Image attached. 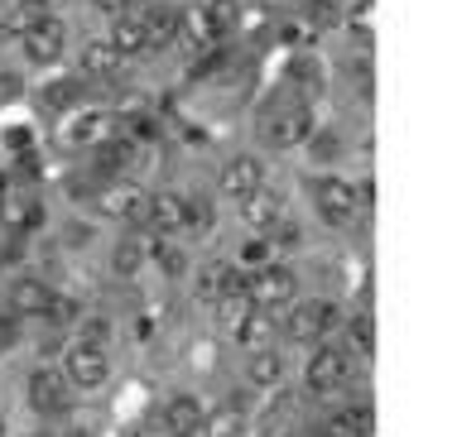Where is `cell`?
Listing matches in <instances>:
<instances>
[{
	"label": "cell",
	"mask_w": 457,
	"mask_h": 437,
	"mask_svg": "<svg viewBox=\"0 0 457 437\" xmlns=\"http://www.w3.org/2000/svg\"><path fill=\"white\" fill-rule=\"evenodd\" d=\"M111 44H116L120 58L145 54V48H150V39H145V20L130 15V10H120V15H116V29H111Z\"/></svg>",
	"instance_id": "17"
},
{
	"label": "cell",
	"mask_w": 457,
	"mask_h": 437,
	"mask_svg": "<svg viewBox=\"0 0 457 437\" xmlns=\"http://www.w3.org/2000/svg\"><path fill=\"white\" fill-rule=\"evenodd\" d=\"M29 404L39 408V414H63L68 408V375H58V370H34L29 375Z\"/></svg>",
	"instance_id": "10"
},
{
	"label": "cell",
	"mask_w": 457,
	"mask_h": 437,
	"mask_svg": "<svg viewBox=\"0 0 457 437\" xmlns=\"http://www.w3.org/2000/svg\"><path fill=\"white\" fill-rule=\"evenodd\" d=\"M265 183V164L255 154H237L221 164V193L231 197V202H241L245 193H255V187Z\"/></svg>",
	"instance_id": "9"
},
{
	"label": "cell",
	"mask_w": 457,
	"mask_h": 437,
	"mask_svg": "<svg viewBox=\"0 0 457 437\" xmlns=\"http://www.w3.org/2000/svg\"><path fill=\"white\" fill-rule=\"evenodd\" d=\"M313 202L318 211H323V221H332V227H352L356 221V187L347 178H332V173H323V178H313Z\"/></svg>",
	"instance_id": "3"
},
{
	"label": "cell",
	"mask_w": 457,
	"mask_h": 437,
	"mask_svg": "<svg viewBox=\"0 0 457 437\" xmlns=\"http://www.w3.org/2000/svg\"><path fill=\"white\" fill-rule=\"evenodd\" d=\"M337 149H342L337 135H318V140H313V154L318 159H337Z\"/></svg>",
	"instance_id": "35"
},
{
	"label": "cell",
	"mask_w": 457,
	"mask_h": 437,
	"mask_svg": "<svg viewBox=\"0 0 457 437\" xmlns=\"http://www.w3.org/2000/svg\"><path fill=\"white\" fill-rule=\"evenodd\" d=\"M265 255H270V245H265V241H251L241 260H245V265H265Z\"/></svg>",
	"instance_id": "36"
},
{
	"label": "cell",
	"mask_w": 457,
	"mask_h": 437,
	"mask_svg": "<svg viewBox=\"0 0 457 437\" xmlns=\"http://www.w3.org/2000/svg\"><path fill=\"white\" fill-rule=\"evenodd\" d=\"M48 298H54V289H48L44 279H15V289H10V308H15L20 317H39V312L48 308Z\"/></svg>",
	"instance_id": "18"
},
{
	"label": "cell",
	"mask_w": 457,
	"mask_h": 437,
	"mask_svg": "<svg viewBox=\"0 0 457 437\" xmlns=\"http://www.w3.org/2000/svg\"><path fill=\"white\" fill-rule=\"evenodd\" d=\"M145 202H150V197H145L135 183H106V187H96V211L111 217V221H145Z\"/></svg>",
	"instance_id": "8"
},
{
	"label": "cell",
	"mask_w": 457,
	"mask_h": 437,
	"mask_svg": "<svg viewBox=\"0 0 457 437\" xmlns=\"http://www.w3.org/2000/svg\"><path fill=\"white\" fill-rule=\"evenodd\" d=\"M164 428H169V437H197V428H203V404L188 399V394L169 399L164 404Z\"/></svg>",
	"instance_id": "14"
},
{
	"label": "cell",
	"mask_w": 457,
	"mask_h": 437,
	"mask_svg": "<svg viewBox=\"0 0 457 437\" xmlns=\"http://www.w3.org/2000/svg\"><path fill=\"white\" fill-rule=\"evenodd\" d=\"M63 44H68V29H63V20H54V15L29 24V29H20V48L29 62H58L63 58Z\"/></svg>",
	"instance_id": "7"
},
{
	"label": "cell",
	"mask_w": 457,
	"mask_h": 437,
	"mask_svg": "<svg viewBox=\"0 0 457 437\" xmlns=\"http://www.w3.org/2000/svg\"><path fill=\"white\" fill-rule=\"evenodd\" d=\"M337 303L332 298H308V303H299L284 317V336L289 342H318V336H328L332 327H337Z\"/></svg>",
	"instance_id": "2"
},
{
	"label": "cell",
	"mask_w": 457,
	"mask_h": 437,
	"mask_svg": "<svg viewBox=\"0 0 457 437\" xmlns=\"http://www.w3.org/2000/svg\"><path fill=\"white\" fill-rule=\"evenodd\" d=\"M82 342L87 346H111V322H102V317H82Z\"/></svg>",
	"instance_id": "32"
},
{
	"label": "cell",
	"mask_w": 457,
	"mask_h": 437,
	"mask_svg": "<svg viewBox=\"0 0 457 437\" xmlns=\"http://www.w3.org/2000/svg\"><path fill=\"white\" fill-rule=\"evenodd\" d=\"M111 135H116V116H111V111H87V116H78L68 125L72 144H102V140H111Z\"/></svg>",
	"instance_id": "16"
},
{
	"label": "cell",
	"mask_w": 457,
	"mask_h": 437,
	"mask_svg": "<svg viewBox=\"0 0 457 437\" xmlns=\"http://www.w3.org/2000/svg\"><path fill=\"white\" fill-rule=\"evenodd\" d=\"M154 265H159V269H164V274H169V279H179V274H183V269H188V255H183V250H179V245H169V241H159V245H154Z\"/></svg>",
	"instance_id": "30"
},
{
	"label": "cell",
	"mask_w": 457,
	"mask_h": 437,
	"mask_svg": "<svg viewBox=\"0 0 457 437\" xmlns=\"http://www.w3.org/2000/svg\"><path fill=\"white\" fill-rule=\"evenodd\" d=\"M140 265H145V241H120L116 255H111V269H116L120 279H135Z\"/></svg>",
	"instance_id": "26"
},
{
	"label": "cell",
	"mask_w": 457,
	"mask_h": 437,
	"mask_svg": "<svg viewBox=\"0 0 457 437\" xmlns=\"http://www.w3.org/2000/svg\"><path fill=\"white\" fill-rule=\"evenodd\" d=\"M63 375H68V384H78V390H96V384L111 380V360H106L102 346L78 342L63 360Z\"/></svg>",
	"instance_id": "6"
},
{
	"label": "cell",
	"mask_w": 457,
	"mask_h": 437,
	"mask_svg": "<svg viewBox=\"0 0 457 437\" xmlns=\"http://www.w3.org/2000/svg\"><path fill=\"white\" fill-rule=\"evenodd\" d=\"M0 437H5V423H0Z\"/></svg>",
	"instance_id": "38"
},
{
	"label": "cell",
	"mask_w": 457,
	"mask_h": 437,
	"mask_svg": "<svg viewBox=\"0 0 457 437\" xmlns=\"http://www.w3.org/2000/svg\"><path fill=\"white\" fill-rule=\"evenodd\" d=\"M245 274L231 265V260H212V265H203V274H197V298H221L231 289H241Z\"/></svg>",
	"instance_id": "13"
},
{
	"label": "cell",
	"mask_w": 457,
	"mask_h": 437,
	"mask_svg": "<svg viewBox=\"0 0 457 437\" xmlns=\"http://www.w3.org/2000/svg\"><path fill=\"white\" fill-rule=\"evenodd\" d=\"M145 221H150L159 235L183 231V197H179V193H159V197H150V202H145Z\"/></svg>",
	"instance_id": "15"
},
{
	"label": "cell",
	"mask_w": 457,
	"mask_h": 437,
	"mask_svg": "<svg viewBox=\"0 0 457 437\" xmlns=\"http://www.w3.org/2000/svg\"><path fill=\"white\" fill-rule=\"evenodd\" d=\"M130 164H135V144H130V140H116V135H111V140H102V164H96V169L120 173V169H130Z\"/></svg>",
	"instance_id": "25"
},
{
	"label": "cell",
	"mask_w": 457,
	"mask_h": 437,
	"mask_svg": "<svg viewBox=\"0 0 457 437\" xmlns=\"http://www.w3.org/2000/svg\"><path fill=\"white\" fill-rule=\"evenodd\" d=\"M54 15V5H48V0H20L15 5V24H10V29H29V24H39V20H48Z\"/></svg>",
	"instance_id": "29"
},
{
	"label": "cell",
	"mask_w": 457,
	"mask_h": 437,
	"mask_svg": "<svg viewBox=\"0 0 457 437\" xmlns=\"http://www.w3.org/2000/svg\"><path fill=\"white\" fill-rule=\"evenodd\" d=\"M352 351L356 356L376 351V327H370V317H352Z\"/></svg>",
	"instance_id": "31"
},
{
	"label": "cell",
	"mask_w": 457,
	"mask_h": 437,
	"mask_svg": "<svg viewBox=\"0 0 457 437\" xmlns=\"http://www.w3.org/2000/svg\"><path fill=\"white\" fill-rule=\"evenodd\" d=\"M347 375H352L347 351H337V346H318L313 360H308V370H303V380H308V390H313V394H332V390L347 384Z\"/></svg>",
	"instance_id": "5"
},
{
	"label": "cell",
	"mask_w": 457,
	"mask_h": 437,
	"mask_svg": "<svg viewBox=\"0 0 457 437\" xmlns=\"http://www.w3.org/2000/svg\"><path fill=\"white\" fill-rule=\"evenodd\" d=\"M245 380L261 384V390H275V384L284 380V356H275L265 346V351H251V360H245Z\"/></svg>",
	"instance_id": "20"
},
{
	"label": "cell",
	"mask_w": 457,
	"mask_h": 437,
	"mask_svg": "<svg viewBox=\"0 0 457 437\" xmlns=\"http://www.w3.org/2000/svg\"><path fill=\"white\" fill-rule=\"evenodd\" d=\"M299 289V279H294V269L284 265H265L255 269L251 279H245V298H251V308H284Z\"/></svg>",
	"instance_id": "4"
},
{
	"label": "cell",
	"mask_w": 457,
	"mask_h": 437,
	"mask_svg": "<svg viewBox=\"0 0 457 437\" xmlns=\"http://www.w3.org/2000/svg\"><path fill=\"white\" fill-rule=\"evenodd\" d=\"M39 102H44V111H72V106L82 102V87L72 82V78H58V82H48V87H44Z\"/></svg>",
	"instance_id": "23"
},
{
	"label": "cell",
	"mask_w": 457,
	"mask_h": 437,
	"mask_svg": "<svg viewBox=\"0 0 457 437\" xmlns=\"http://www.w3.org/2000/svg\"><path fill=\"white\" fill-rule=\"evenodd\" d=\"M212 227V202L207 197H183V231H207Z\"/></svg>",
	"instance_id": "27"
},
{
	"label": "cell",
	"mask_w": 457,
	"mask_h": 437,
	"mask_svg": "<svg viewBox=\"0 0 457 437\" xmlns=\"http://www.w3.org/2000/svg\"><path fill=\"white\" fill-rule=\"evenodd\" d=\"M241 433H245V414H241V408L203 414V428H197V437H241Z\"/></svg>",
	"instance_id": "22"
},
{
	"label": "cell",
	"mask_w": 457,
	"mask_h": 437,
	"mask_svg": "<svg viewBox=\"0 0 457 437\" xmlns=\"http://www.w3.org/2000/svg\"><path fill=\"white\" fill-rule=\"evenodd\" d=\"M120 62H126V58L116 54V44H111V39H92L87 48H82V72H92V78H116Z\"/></svg>",
	"instance_id": "19"
},
{
	"label": "cell",
	"mask_w": 457,
	"mask_h": 437,
	"mask_svg": "<svg viewBox=\"0 0 457 437\" xmlns=\"http://www.w3.org/2000/svg\"><path fill=\"white\" fill-rule=\"evenodd\" d=\"M102 15H120V10H130V0H92Z\"/></svg>",
	"instance_id": "37"
},
{
	"label": "cell",
	"mask_w": 457,
	"mask_h": 437,
	"mask_svg": "<svg viewBox=\"0 0 457 437\" xmlns=\"http://www.w3.org/2000/svg\"><path fill=\"white\" fill-rule=\"evenodd\" d=\"M231 336H237L241 351H265L270 342H275V317H270V308H251L245 317L231 322Z\"/></svg>",
	"instance_id": "11"
},
{
	"label": "cell",
	"mask_w": 457,
	"mask_h": 437,
	"mask_svg": "<svg viewBox=\"0 0 457 437\" xmlns=\"http://www.w3.org/2000/svg\"><path fill=\"white\" fill-rule=\"evenodd\" d=\"M323 433L328 437H370V408H347V414H332L323 423Z\"/></svg>",
	"instance_id": "21"
},
{
	"label": "cell",
	"mask_w": 457,
	"mask_h": 437,
	"mask_svg": "<svg viewBox=\"0 0 457 437\" xmlns=\"http://www.w3.org/2000/svg\"><path fill=\"white\" fill-rule=\"evenodd\" d=\"M241 202H245V207H241L245 227H255V231H270V227H275V221L284 217V197H279V193H270L265 183L255 187V193H245Z\"/></svg>",
	"instance_id": "12"
},
{
	"label": "cell",
	"mask_w": 457,
	"mask_h": 437,
	"mask_svg": "<svg viewBox=\"0 0 457 437\" xmlns=\"http://www.w3.org/2000/svg\"><path fill=\"white\" fill-rule=\"evenodd\" d=\"M313 135V111H308L299 96H279L261 111V140L275 149H294Z\"/></svg>",
	"instance_id": "1"
},
{
	"label": "cell",
	"mask_w": 457,
	"mask_h": 437,
	"mask_svg": "<svg viewBox=\"0 0 457 437\" xmlns=\"http://www.w3.org/2000/svg\"><path fill=\"white\" fill-rule=\"evenodd\" d=\"M270 231H275V245H299V227H294V221H284V217H279Z\"/></svg>",
	"instance_id": "34"
},
{
	"label": "cell",
	"mask_w": 457,
	"mask_h": 437,
	"mask_svg": "<svg viewBox=\"0 0 457 437\" xmlns=\"http://www.w3.org/2000/svg\"><path fill=\"white\" fill-rule=\"evenodd\" d=\"M44 312L58 322V327H68V322H78V317H82V312H78V303H72V298H58V293L48 298V308H44Z\"/></svg>",
	"instance_id": "33"
},
{
	"label": "cell",
	"mask_w": 457,
	"mask_h": 437,
	"mask_svg": "<svg viewBox=\"0 0 457 437\" xmlns=\"http://www.w3.org/2000/svg\"><path fill=\"white\" fill-rule=\"evenodd\" d=\"M140 20H145V39H150V48L174 44V29H179L174 10H150V15H140Z\"/></svg>",
	"instance_id": "24"
},
{
	"label": "cell",
	"mask_w": 457,
	"mask_h": 437,
	"mask_svg": "<svg viewBox=\"0 0 457 437\" xmlns=\"http://www.w3.org/2000/svg\"><path fill=\"white\" fill-rule=\"evenodd\" d=\"M203 20H207L212 34H227L231 24H237V0H212V5L203 10Z\"/></svg>",
	"instance_id": "28"
}]
</instances>
